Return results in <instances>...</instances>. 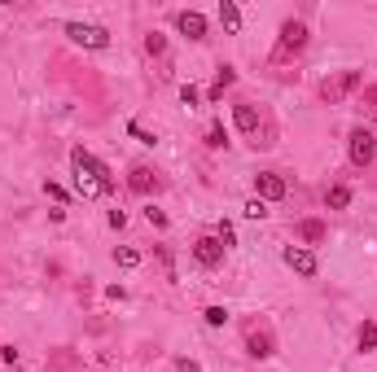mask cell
<instances>
[{"instance_id":"1","label":"cell","mask_w":377,"mask_h":372,"mask_svg":"<svg viewBox=\"0 0 377 372\" xmlns=\"http://www.w3.org/2000/svg\"><path fill=\"white\" fill-rule=\"evenodd\" d=\"M66 35L79 44V49H110V31L92 27V22H66Z\"/></svg>"},{"instance_id":"2","label":"cell","mask_w":377,"mask_h":372,"mask_svg":"<svg viewBox=\"0 0 377 372\" xmlns=\"http://www.w3.org/2000/svg\"><path fill=\"white\" fill-rule=\"evenodd\" d=\"M347 153H351V162H356V166H369L377 158V136L369 127H356V131H351V140H347Z\"/></svg>"},{"instance_id":"3","label":"cell","mask_w":377,"mask_h":372,"mask_svg":"<svg viewBox=\"0 0 377 372\" xmlns=\"http://www.w3.org/2000/svg\"><path fill=\"white\" fill-rule=\"evenodd\" d=\"M70 162H75V175H92V179H101V184H114L110 171H105V162H97L88 149H70Z\"/></svg>"},{"instance_id":"4","label":"cell","mask_w":377,"mask_h":372,"mask_svg":"<svg viewBox=\"0 0 377 372\" xmlns=\"http://www.w3.org/2000/svg\"><path fill=\"white\" fill-rule=\"evenodd\" d=\"M286 267H290V272H299V276H308V281H312V276L321 272V263H316V254H312V250H303V245H290V250H286Z\"/></svg>"},{"instance_id":"5","label":"cell","mask_w":377,"mask_h":372,"mask_svg":"<svg viewBox=\"0 0 377 372\" xmlns=\"http://www.w3.org/2000/svg\"><path fill=\"white\" fill-rule=\"evenodd\" d=\"M255 197L259 201H281V197H286V179H281L277 171L255 175Z\"/></svg>"},{"instance_id":"6","label":"cell","mask_w":377,"mask_h":372,"mask_svg":"<svg viewBox=\"0 0 377 372\" xmlns=\"http://www.w3.org/2000/svg\"><path fill=\"white\" fill-rule=\"evenodd\" d=\"M193 259L202 263V267H219V263H224L219 237H197V241H193Z\"/></svg>"},{"instance_id":"7","label":"cell","mask_w":377,"mask_h":372,"mask_svg":"<svg viewBox=\"0 0 377 372\" xmlns=\"http://www.w3.org/2000/svg\"><path fill=\"white\" fill-rule=\"evenodd\" d=\"M303 44H308V27L303 22H286L281 27V53H303Z\"/></svg>"},{"instance_id":"8","label":"cell","mask_w":377,"mask_h":372,"mask_svg":"<svg viewBox=\"0 0 377 372\" xmlns=\"http://www.w3.org/2000/svg\"><path fill=\"white\" fill-rule=\"evenodd\" d=\"M175 27H180V35H188V40H206V18L193 14V9H184V14L175 18Z\"/></svg>"},{"instance_id":"9","label":"cell","mask_w":377,"mask_h":372,"mask_svg":"<svg viewBox=\"0 0 377 372\" xmlns=\"http://www.w3.org/2000/svg\"><path fill=\"white\" fill-rule=\"evenodd\" d=\"M127 184L136 188V193H158V171H149V166H132V175H127Z\"/></svg>"},{"instance_id":"10","label":"cell","mask_w":377,"mask_h":372,"mask_svg":"<svg viewBox=\"0 0 377 372\" xmlns=\"http://www.w3.org/2000/svg\"><path fill=\"white\" fill-rule=\"evenodd\" d=\"M351 88H360V70H347L343 79L325 83V88H321V97H325V101H338V97H343V92H351Z\"/></svg>"},{"instance_id":"11","label":"cell","mask_w":377,"mask_h":372,"mask_svg":"<svg viewBox=\"0 0 377 372\" xmlns=\"http://www.w3.org/2000/svg\"><path fill=\"white\" fill-rule=\"evenodd\" d=\"M233 123H237L246 136H255V131H259V110H255V105H237V110H233Z\"/></svg>"},{"instance_id":"12","label":"cell","mask_w":377,"mask_h":372,"mask_svg":"<svg viewBox=\"0 0 377 372\" xmlns=\"http://www.w3.org/2000/svg\"><path fill=\"white\" fill-rule=\"evenodd\" d=\"M219 22H224V31H228V35H237L241 31V9L233 5V0H224V5H219Z\"/></svg>"},{"instance_id":"13","label":"cell","mask_w":377,"mask_h":372,"mask_svg":"<svg viewBox=\"0 0 377 372\" xmlns=\"http://www.w3.org/2000/svg\"><path fill=\"white\" fill-rule=\"evenodd\" d=\"M246 351L255 359H268L272 355V338H268V333H250V338H246Z\"/></svg>"},{"instance_id":"14","label":"cell","mask_w":377,"mask_h":372,"mask_svg":"<svg viewBox=\"0 0 377 372\" xmlns=\"http://www.w3.org/2000/svg\"><path fill=\"white\" fill-rule=\"evenodd\" d=\"M325 206H329V210H347V206H351V188H347V184H334V188L325 193Z\"/></svg>"},{"instance_id":"15","label":"cell","mask_w":377,"mask_h":372,"mask_svg":"<svg viewBox=\"0 0 377 372\" xmlns=\"http://www.w3.org/2000/svg\"><path fill=\"white\" fill-rule=\"evenodd\" d=\"M299 237H303L308 245H321V241H325V223H321V219H303V223H299Z\"/></svg>"},{"instance_id":"16","label":"cell","mask_w":377,"mask_h":372,"mask_svg":"<svg viewBox=\"0 0 377 372\" xmlns=\"http://www.w3.org/2000/svg\"><path fill=\"white\" fill-rule=\"evenodd\" d=\"M75 188L84 197H101V193H110V184H101V179H92V175H75Z\"/></svg>"},{"instance_id":"17","label":"cell","mask_w":377,"mask_h":372,"mask_svg":"<svg viewBox=\"0 0 377 372\" xmlns=\"http://www.w3.org/2000/svg\"><path fill=\"white\" fill-rule=\"evenodd\" d=\"M233 79H237V75H233V66H224L219 75H215V83H211V88H206V97H211V101H219V97H224V88H228Z\"/></svg>"},{"instance_id":"18","label":"cell","mask_w":377,"mask_h":372,"mask_svg":"<svg viewBox=\"0 0 377 372\" xmlns=\"http://www.w3.org/2000/svg\"><path fill=\"white\" fill-rule=\"evenodd\" d=\"M114 263H119V267H123V272H132V267H136V263H140V254H136V250H132V245H119V250H114Z\"/></svg>"},{"instance_id":"19","label":"cell","mask_w":377,"mask_h":372,"mask_svg":"<svg viewBox=\"0 0 377 372\" xmlns=\"http://www.w3.org/2000/svg\"><path fill=\"white\" fill-rule=\"evenodd\" d=\"M202 320L211 324V329H224V324H228V307H206Z\"/></svg>"},{"instance_id":"20","label":"cell","mask_w":377,"mask_h":372,"mask_svg":"<svg viewBox=\"0 0 377 372\" xmlns=\"http://www.w3.org/2000/svg\"><path fill=\"white\" fill-rule=\"evenodd\" d=\"M145 53H149V57H158V53H167V35H158V31H149V35H145Z\"/></svg>"},{"instance_id":"21","label":"cell","mask_w":377,"mask_h":372,"mask_svg":"<svg viewBox=\"0 0 377 372\" xmlns=\"http://www.w3.org/2000/svg\"><path fill=\"white\" fill-rule=\"evenodd\" d=\"M360 346H364V351H377V324L373 320L360 324Z\"/></svg>"},{"instance_id":"22","label":"cell","mask_w":377,"mask_h":372,"mask_svg":"<svg viewBox=\"0 0 377 372\" xmlns=\"http://www.w3.org/2000/svg\"><path fill=\"white\" fill-rule=\"evenodd\" d=\"M206 145H211V149H224V145H228V136H224V127H219V123H211V127H206Z\"/></svg>"},{"instance_id":"23","label":"cell","mask_w":377,"mask_h":372,"mask_svg":"<svg viewBox=\"0 0 377 372\" xmlns=\"http://www.w3.org/2000/svg\"><path fill=\"white\" fill-rule=\"evenodd\" d=\"M246 219H263V215H268V201H259V197H250V201H246Z\"/></svg>"},{"instance_id":"24","label":"cell","mask_w":377,"mask_h":372,"mask_svg":"<svg viewBox=\"0 0 377 372\" xmlns=\"http://www.w3.org/2000/svg\"><path fill=\"white\" fill-rule=\"evenodd\" d=\"M237 241V232H233V223L228 219H219V245H233Z\"/></svg>"},{"instance_id":"25","label":"cell","mask_w":377,"mask_h":372,"mask_svg":"<svg viewBox=\"0 0 377 372\" xmlns=\"http://www.w3.org/2000/svg\"><path fill=\"white\" fill-rule=\"evenodd\" d=\"M145 219H149V223H154V228H167V215H162L158 206H145Z\"/></svg>"},{"instance_id":"26","label":"cell","mask_w":377,"mask_h":372,"mask_svg":"<svg viewBox=\"0 0 377 372\" xmlns=\"http://www.w3.org/2000/svg\"><path fill=\"white\" fill-rule=\"evenodd\" d=\"M197 97H202V92H197L193 83H184V88H180V101H184V105H197Z\"/></svg>"},{"instance_id":"27","label":"cell","mask_w":377,"mask_h":372,"mask_svg":"<svg viewBox=\"0 0 377 372\" xmlns=\"http://www.w3.org/2000/svg\"><path fill=\"white\" fill-rule=\"evenodd\" d=\"M175 368H180V372H202V368L193 364V359H175Z\"/></svg>"}]
</instances>
